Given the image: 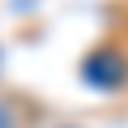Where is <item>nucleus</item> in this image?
<instances>
[{"label":"nucleus","mask_w":128,"mask_h":128,"mask_svg":"<svg viewBox=\"0 0 128 128\" xmlns=\"http://www.w3.org/2000/svg\"><path fill=\"white\" fill-rule=\"evenodd\" d=\"M124 73H128V68H124V60H115V51H98V56L86 60V77H90L94 86H102V90L120 86Z\"/></svg>","instance_id":"obj_1"}]
</instances>
